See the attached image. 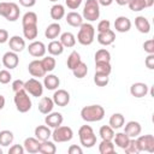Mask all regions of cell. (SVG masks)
Masks as SVG:
<instances>
[{
	"instance_id": "obj_13",
	"label": "cell",
	"mask_w": 154,
	"mask_h": 154,
	"mask_svg": "<svg viewBox=\"0 0 154 154\" xmlns=\"http://www.w3.org/2000/svg\"><path fill=\"white\" fill-rule=\"evenodd\" d=\"M148 91H149V87L142 82H136V83L131 84V87H130V94L137 99L146 96L148 94Z\"/></svg>"
},
{
	"instance_id": "obj_52",
	"label": "cell",
	"mask_w": 154,
	"mask_h": 154,
	"mask_svg": "<svg viewBox=\"0 0 154 154\" xmlns=\"http://www.w3.org/2000/svg\"><path fill=\"white\" fill-rule=\"evenodd\" d=\"M144 64L149 70H153L154 69V54H148L144 60Z\"/></svg>"
},
{
	"instance_id": "obj_39",
	"label": "cell",
	"mask_w": 154,
	"mask_h": 154,
	"mask_svg": "<svg viewBox=\"0 0 154 154\" xmlns=\"http://www.w3.org/2000/svg\"><path fill=\"white\" fill-rule=\"evenodd\" d=\"M72 71V73H73V76L76 77V78H84L85 76H87V73H88V66H87V64L85 63H83V61H81L73 70H71Z\"/></svg>"
},
{
	"instance_id": "obj_16",
	"label": "cell",
	"mask_w": 154,
	"mask_h": 154,
	"mask_svg": "<svg viewBox=\"0 0 154 154\" xmlns=\"http://www.w3.org/2000/svg\"><path fill=\"white\" fill-rule=\"evenodd\" d=\"M114 29L118 32H128L131 29V20L125 16H119L114 20Z\"/></svg>"
},
{
	"instance_id": "obj_55",
	"label": "cell",
	"mask_w": 154,
	"mask_h": 154,
	"mask_svg": "<svg viewBox=\"0 0 154 154\" xmlns=\"http://www.w3.org/2000/svg\"><path fill=\"white\" fill-rule=\"evenodd\" d=\"M19 4L24 7H32L36 4V0H19Z\"/></svg>"
},
{
	"instance_id": "obj_18",
	"label": "cell",
	"mask_w": 154,
	"mask_h": 154,
	"mask_svg": "<svg viewBox=\"0 0 154 154\" xmlns=\"http://www.w3.org/2000/svg\"><path fill=\"white\" fill-rule=\"evenodd\" d=\"M96 38H97V42L100 45H102V46H109V45H112L114 42L116 34H114L113 30L108 29V30H106L103 32H99Z\"/></svg>"
},
{
	"instance_id": "obj_24",
	"label": "cell",
	"mask_w": 154,
	"mask_h": 154,
	"mask_svg": "<svg viewBox=\"0 0 154 154\" xmlns=\"http://www.w3.org/2000/svg\"><path fill=\"white\" fill-rule=\"evenodd\" d=\"M59 84H60V79H59L58 76L52 75V73L45 76L43 87H45L46 89H48V90H55V89H58Z\"/></svg>"
},
{
	"instance_id": "obj_43",
	"label": "cell",
	"mask_w": 154,
	"mask_h": 154,
	"mask_svg": "<svg viewBox=\"0 0 154 154\" xmlns=\"http://www.w3.org/2000/svg\"><path fill=\"white\" fill-rule=\"evenodd\" d=\"M124 152L126 154H138L140 153V148L137 146V141L136 138H130L128 146L124 148Z\"/></svg>"
},
{
	"instance_id": "obj_26",
	"label": "cell",
	"mask_w": 154,
	"mask_h": 154,
	"mask_svg": "<svg viewBox=\"0 0 154 154\" xmlns=\"http://www.w3.org/2000/svg\"><path fill=\"white\" fill-rule=\"evenodd\" d=\"M47 51H48V53H49L51 55L58 57V55L63 54V52H64V46L61 45L60 41H58V40H52V41L48 43Z\"/></svg>"
},
{
	"instance_id": "obj_4",
	"label": "cell",
	"mask_w": 154,
	"mask_h": 154,
	"mask_svg": "<svg viewBox=\"0 0 154 154\" xmlns=\"http://www.w3.org/2000/svg\"><path fill=\"white\" fill-rule=\"evenodd\" d=\"M13 101H14V105H16V108L18 112L20 113H26L31 109V100H30V96L29 94L25 91V89H22L17 93H14V97H13Z\"/></svg>"
},
{
	"instance_id": "obj_11",
	"label": "cell",
	"mask_w": 154,
	"mask_h": 154,
	"mask_svg": "<svg viewBox=\"0 0 154 154\" xmlns=\"http://www.w3.org/2000/svg\"><path fill=\"white\" fill-rule=\"evenodd\" d=\"M19 63V58H18V54L13 51H8L6 52L4 55H2V64L6 69L8 70H13L17 67Z\"/></svg>"
},
{
	"instance_id": "obj_10",
	"label": "cell",
	"mask_w": 154,
	"mask_h": 154,
	"mask_svg": "<svg viewBox=\"0 0 154 154\" xmlns=\"http://www.w3.org/2000/svg\"><path fill=\"white\" fill-rule=\"evenodd\" d=\"M52 99H53L54 105L60 106V107H65L70 102V94L65 89H58V90L54 91Z\"/></svg>"
},
{
	"instance_id": "obj_35",
	"label": "cell",
	"mask_w": 154,
	"mask_h": 154,
	"mask_svg": "<svg viewBox=\"0 0 154 154\" xmlns=\"http://www.w3.org/2000/svg\"><path fill=\"white\" fill-rule=\"evenodd\" d=\"M95 63H109L111 61V53L106 48H101L96 51L95 55Z\"/></svg>"
},
{
	"instance_id": "obj_45",
	"label": "cell",
	"mask_w": 154,
	"mask_h": 154,
	"mask_svg": "<svg viewBox=\"0 0 154 154\" xmlns=\"http://www.w3.org/2000/svg\"><path fill=\"white\" fill-rule=\"evenodd\" d=\"M128 6H129V8H130L131 11H134V12H140V11H142V10L146 8L143 0H130V1L128 2Z\"/></svg>"
},
{
	"instance_id": "obj_40",
	"label": "cell",
	"mask_w": 154,
	"mask_h": 154,
	"mask_svg": "<svg viewBox=\"0 0 154 154\" xmlns=\"http://www.w3.org/2000/svg\"><path fill=\"white\" fill-rule=\"evenodd\" d=\"M112 72V66L109 63H95V73L109 76Z\"/></svg>"
},
{
	"instance_id": "obj_7",
	"label": "cell",
	"mask_w": 154,
	"mask_h": 154,
	"mask_svg": "<svg viewBox=\"0 0 154 154\" xmlns=\"http://www.w3.org/2000/svg\"><path fill=\"white\" fill-rule=\"evenodd\" d=\"M24 89L28 94L35 97L42 96L43 94V84L36 78H29L26 82H24Z\"/></svg>"
},
{
	"instance_id": "obj_44",
	"label": "cell",
	"mask_w": 154,
	"mask_h": 154,
	"mask_svg": "<svg viewBox=\"0 0 154 154\" xmlns=\"http://www.w3.org/2000/svg\"><path fill=\"white\" fill-rule=\"evenodd\" d=\"M109 82V76L107 75H101V73H95L94 75V83L97 87H106Z\"/></svg>"
},
{
	"instance_id": "obj_42",
	"label": "cell",
	"mask_w": 154,
	"mask_h": 154,
	"mask_svg": "<svg viewBox=\"0 0 154 154\" xmlns=\"http://www.w3.org/2000/svg\"><path fill=\"white\" fill-rule=\"evenodd\" d=\"M42 63V66L45 67L46 72H51L55 69V65H57V61L55 59L53 58V55H48V57H43V59L41 60Z\"/></svg>"
},
{
	"instance_id": "obj_38",
	"label": "cell",
	"mask_w": 154,
	"mask_h": 154,
	"mask_svg": "<svg viewBox=\"0 0 154 154\" xmlns=\"http://www.w3.org/2000/svg\"><path fill=\"white\" fill-rule=\"evenodd\" d=\"M99 152H100V154H111V153H114V143L112 141L102 140L101 143L99 144Z\"/></svg>"
},
{
	"instance_id": "obj_22",
	"label": "cell",
	"mask_w": 154,
	"mask_h": 154,
	"mask_svg": "<svg viewBox=\"0 0 154 154\" xmlns=\"http://www.w3.org/2000/svg\"><path fill=\"white\" fill-rule=\"evenodd\" d=\"M34 134H35V137L40 142L49 140V137L52 136V131H51L49 126H47V125H38V126H36Z\"/></svg>"
},
{
	"instance_id": "obj_17",
	"label": "cell",
	"mask_w": 154,
	"mask_h": 154,
	"mask_svg": "<svg viewBox=\"0 0 154 154\" xmlns=\"http://www.w3.org/2000/svg\"><path fill=\"white\" fill-rule=\"evenodd\" d=\"M8 47L11 51L19 53L25 48V40L18 35H14V36L8 38Z\"/></svg>"
},
{
	"instance_id": "obj_14",
	"label": "cell",
	"mask_w": 154,
	"mask_h": 154,
	"mask_svg": "<svg viewBox=\"0 0 154 154\" xmlns=\"http://www.w3.org/2000/svg\"><path fill=\"white\" fill-rule=\"evenodd\" d=\"M142 131V128H141V124L138 122H135V120H130L125 124L124 126V132L130 137V138H136Z\"/></svg>"
},
{
	"instance_id": "obj_5",
	"label": "cell",
	"mask_w": 154,
	"mask_h": 154,
	"mask_svg": "<svg viewBox=\"0 0 154 154\" xmlns=\"http://www.w3.org/2000/svg\"><path fill=\"white\" fill-rule=\"evenodd\" d=\"M83 19L88 22H94L100 17V5L97 0H87L83 7Z\"/></svg>"
},
{
	"instance_id": "obj_20",
	"label": "cell",
	"mask_w": 154,
	"mask_h": 154,
	"mask_svg": "<svg viewBox=\"0 0 154 154\" xmlns=\"http://www.w3.org/2000/svg\"><path fill=\"white\" fill-rule=\"evenodd\" d=\"M65 17H66V23L69 25L73 26V28H79L83 24V17H82V14H79L76 11L69 12Z\"/></svg>"
},
{
	"instance_id": "obj_31",
	"label": "cell",
	"mask_w": 154,
	"mask_h": 154,
	"mask_svg": "<svg viewBox=\"0 0 154 154\" xmlns=\"http://www.w3.org/2000/svg\"><path fill=\"white\" fill-rule=\"evenodd\" d=\"M38 34V29H37V24L34 25H23V35L26 40L34 41L37 37Z\"/></svg>"
},
{
	"instance_id": "obj_2",
	"label": "cell",
	"mask_w": 154,
	"mask_h": 154,
	"mask_svg": "<svg viewBox=\"0 0 154 154\" xmlns=\"http://www.w3.org/2000/svg\"><path fill=\"white\" fill-rule=\"evenodd\" d=\"M94 37H95V28L90 23H83L79 26L77 34V41L82 46H90L94 42Z\"/></svg>"
},
{
	"instance_id": "obj_48",
	"label": "cell",
	"mask_w": 154,
	"mask_h": 154,
	"mask_svg": "<svg viewBox=\"0 0 154 154\" xmlns=\"http://www.w3.org/2000/svg\"><path fill=\"white\" fill-rule=\"evenodd\" d=\"M143 49L148 54H154V40H147L143 43Z\"/></svg>"
},
{
	"instance_id": "obj_19",
	"label": "cell",
	"mask_w": 154,
	"mask_h": 154,
	"mask_svg": "<svg viewBox=\"0 0 154 154\" xmlns=\"http://www.w3.org/2000/svg\"><path fill=\"white\" fill-rule=\"evenodd\" d=\"M40 141L36 138V137H26L24 140V143H23V147L25 149V152L30 153V154H35V153H38V148H40Z\"/></svg>"
},
{
	"instance_id": "obj_47",
	"label": "cell",
	"mask_w": 154,
	"mask_h": 154,
	"mask_svg": "<svg viewBox=\"0 0 154 154\" xmlns=\"http://www.w3.org/2000/svg\"><path fill=\"white\" fill-rule=\"evenodd\" d=\"M108 29H111V22H109L108 19H102V20H100L99 24H97V28H96L97 32H103V31H106V30H108Z\"/></svg>"
},
{
	"instance_id": "obj_49",
	"label": "cell",
	"mask_w": 154,
	"mask_h": 154,
	"mask_svg": "<svg viewBox=\"0 0 154 154\" xmlns=\"http://www.w3.org/2000/svg\"><path fill=\"white\" fill-rule=\"evenodd\" d=\"M25 152L24 147L20 144H13L12 147H10L8 149V154H23Z\"/></svg>"
},
{
	"instance_id": "obj_61",
	"label": "cell",
	"mask_w": 154,
	"mask_h": 154,
	"mask_svg": "<svg viewBox=\"0 0 154 154\" xmlns=\"http://www.w3.org/2000/svg\"><path fill=\"white\" fill-rule=\"evenodd\" d=\"M0 154H2V149L1 148H0Z\"/></svg>"
},
{
	"instance_id": "obj_32",
	"label": "cell",
	"mask_w": 154,
	"mask_h": 154,
	"mask_svg": "<svg viewBox=\"0 0 154 154\" xmlns=\"http://www.w3.org/2000/svg\"><path fill=\"white\" fill-rule=\"evenodd\" d=\"M55 152H57V147H55L54 142H52L49 140H46V141H42L40 143L38 153H41V154H54Z\"/></svg>"
},
{
	"instance_id": "obj_60",
	"label": "cell",
	"mask_w": 154,
	"mask_h": 154,
	"mask_svg": "<svg viewBox=\"0 0 154 154\" xmlns=\"http://www.w3.org/2000/svg\"><path fill=\"white\" fill-rule=\"evenodd\" d=\"M49 1H52V2H55V1H58V0H49Z\"/></svg>"
},
{
	"instance_id": "obj_23",
	"label": "cell",
	"mask_w": 154,
	"mask_h": 154,
	"mask_svg": "<svg viewBox=\"0 0 154 154\" xmlns=\"http://www.w3.org/2000/svg\"><path fill=\"white\" fill-rule=\"evenodd\" d=\"M53 107H54L53 99H51L48 96H43L38 102V111L42 114H48L49 112L53 111Z\"/></svg>"
},
{
	"instance_id": "obj_50",
	"label": "cell",
	"mask_w": 154,
	"mask_h": 154,
	"mask_svg": "<svg viewBox=\"0 0 154 154\" xmlns=\"http://www.w3.org/2000/svg\"><path fill=\"white\" fill-rule=\"evenodd\" d=\"M82 1L83 0H65V4L70 10H77L81 6Z\"/></svg>"
},
{
	"instance_id": "obj_59",
	"label": "cell",
	"mask_w": 154,
	"mask_h": 154,
	"mask_svg": "<svg viewBox=\"0 0 154 154\" xmlns=\"http://www.w3.org/2000/svg\"><path fill=\"white\" fill-rule=\"evenodd\" d=\"M5 102H6V101H5V97H4V96L0 94V111H1V109L5 107Z\"/></svg>"
},
{
	"instance_id": "obj_51",
	"label": "cell",
	"mask_w": 154,
	"mask_h": 154,
	"mask_svg": "<svg viewBox=\"0 0 154 154\" xmlns=\"http://www.w3.org/2000/svg\"><path fill=\"white\" fill-rule=\"evenodd\" d=\"M22 89H24V82L22 79H16V81L12 82V90L14 93H17Z\"/></svg>"
},
{
	"instance_id": "obj_29",
	"label": "cell",
	"mask_w": 154,
	"mask_h": 154,
	"mask_svg": "<svg viewBox=\"0 0 154 154\" xmlns=\"http://www.w3.org/2000/svg\"><path fill=\"white\" fill-rule=\"evenodd\" d=\"M108 123H109V126H111L113 130L120 129V128H123V125L125 124V118H124V116H123L122 113H113V114L111 116Z\"/></svg>"
},
{
	"instance_id": "obj_15",
	"label": "cell",
	"mask_w": 154,
	"mask_h": 154,
	"mask_svg": "<svg viewBox=\"0 0 154 154\" xmlns=\"http://www.w3.org/2000/svg\"><path fill=\"white\" fill-rule=\"evenodd\" d=\"M63 120H64L63 114L59 113V112H49L46 116V118H45L46 125L49 126V128H53V129L54 128H58L59 125H61L63 124Z\"/></svg>"
},
{
	"instance_id": "obj_34",
	"label": "cell",
	"mask_w": 154,
	"mask_h": 154,
	"mask_svg": "<svg viewBox=\"0 0 154 154\" xmlns=\"http://www.w3.org/2000/svg\"><path fill=\"white\" fill-rule=\"evenodd\" d=\"M81 55L77 51H72L70 53V55L67 57V60H66V65H67V69L70 70H73L79 63H81Z\"/></svg>"
},
{
	"instance_id": "obj_53",
	"label": "cell",
	"mask_w": 154,
	"mask_h": 154,
	"mask_svg": "<svg viewBox=\"0 0 154 154\" xmlns=\"http://www.w3.org/2000/svg\"><path fill=\"white\" fill-rule=\"evenodd\" d=\"M67 152H69V154H82L83 153V149L79 146H77V144H71L69 147Z\"/></svg>"
},
{
	"instance_id": "obj_21",
	"label": "cell",
	"mask_w": 154,
	"mask_h": 154,
	"mask_svg": "<svg viewBox=\"0 0 154 154\" xmlns=\"http://www.w3.org/2000/svg\"><path fill=\"white\" fill-rule=\"evenodd\" d=\"M135 26L141 34H148L150 31V23L144 16H137L135 18Z\"/></svg>"
},
{
	"instance_id": "obj_9",
	"label": "cell",
	"mask_w": 154,
	"mask_h": 154,
	"mask_svg": "<svg viewBox=\"0 0 154 154\" xmlns=\"http://www.w3.org/2000/svg\"><path fill=\"white\" fill-rule=\"evenodd\" d=\"M46 51H47V47L41 41H32L28 46L29 54L32 55V57H35V58H42V57H45Z\"/></svg>"
},
{
	"instance_id": "obj_46",
	"label": "cell",
	"mask_w": 154,
	"mask_h": 154,
	"mask_svg": "<svg viewBox=\"0 0 154 154\" xmlns=\"http://www.w3.org/2000/svg\"><path fill=\"white\" fill-rule=\"evenodd\" d=\"M12 79V75L8 70H0V83L1 84H7Z\"/></svg>"
},
{
	"instance_id": "obj_30",
	"label": "cell",
	"mask_w": 154,
	"mask_h": 154,
	"mask_svg": "<svg viewBox=\"0 0 154 154\" xmlns=\"http://www.w3.org/2000/svg\"><path fill=\"white\" fill-rule=\"evenodd\" d=\"M60 42H61V45L64 46V48L66 47V48H71V47H73L75 45H76V37H75V35L72 34V32H70V31H66V32H63L61 35H60V40H59Z\"/></svg>"
},
{
	"instance_id": "obj_56",
	"label": "cell",
	"mask_w": 154,
	"mask_h": 154,
	"mask_svg": "<svg viewBox=\"0 0 154 154\" xmlns=\"http://www.w3.org/2000/svg\"><path fill=\"white\" fill-rule=\"evenodd\" d=\"M114 0H97V2H99V5H101V6H109V5H112V2H113Z\"/></svg>"
},
{
	"instance_id": "obj_57",
	"label": "cell",
	"mask_w": 154,
	"mask_h": 154,
	"mask_svg": "<svg viewBox=\"0 0 154 154\" xmlns=\"http://www.w3.org/2000/svg\"><path fill=\"white\" fill-rule=\"evenodd\" d=\"M143 2H144V6H146V8H148V7H152V6L154 5V0H143Z\"/></svg>"
},
{
	"instance_id": "obj_37",
	"label": "cell",
	"mask_w": 154,
	"mask_h": 154,
	"mask_svg": "<svg viewBox=\"0 0 154 154\" xmlns=\"http://www.w3.org/2000/svg\"><path fill=\"white\" fill-rule=\"evenodd\" d=\"M99 135L101 137V140H107V141H112L114 137V130L109 126V125H102L99 130Z\"/></svg>"
},
{
	"instance_id": "obj_27",
	"label": "cell",
	"mask_w": 154,
	"mask_h": 154,
	"mask_svg": "<svg viewBox=\"0 0 154 154\" xmlns=\"http://www.w3.org/2000/svg\"><path fill=\"white\" fill-rule=\"evenodd\" d=\"M19 14H20L19 6L16 2H10V7H8V11H7L5 18L8 22H16L19 18Z\"/></svg>"
},
{
	"instance_id": "obj_41",
	"label": "cell",
	"mask_w": 154,
	"mask_h": 154,
	"mask_svg": "<svg viewBox=\"0 0 154 154\" xmlns=\"http://www.w3.org/2000/svg\"><path fill=\"white\" fill-rule=\"evenodd\" d=\"M37 14L32 11L26 12L22 18V25H34L37 24Z\"/></svg>"
},
{
	"instance_id": "obj_6",
	"label": "cell",
	"mask_w": 154,
	"mask_h": 154,
	"mask_svg": "<svg viewBox=\"0 0 154 154\" xmlns=\"http://www.w3.org/2000/svg\"><path fill=\"white\" fill-rule=\"evenodd\" d=\"M54 142L57 143H63V142H69L72 140L73 137V131L70 126H65V125H59L58 128H54V130L52 131V136Z\"/></svg>"
},
{
	"instance_id": "obj_33",
	"label": "cell",
	"mask_w": 154,
	"mask_h": 154,
	"mask_svg": "<svg viewBox=\"0 0 154 154\" xmlns=\"http://www.w3.org/2000/svg\"><path fill=\"white\" fill-rule=\"evenodd\" d=\"M113 140H114V144H116L117 147L124 149V148L128 146V143H129V141H130V137H129L125 132H117V134H114Z\"/></svg>"
},
{
	"instance_id": "obj_3",
	"label": "cell",
	"mask_w": 154,
	"mask_h": 154,
	"mask_svg": "<svg viewBox=\"0 0 154 154\" xmlns=\"http://www.w3.org/2000/svg\"><path fill=\"white\" fill-rule=\"evenodd\" d=\"M78 137L84 148H93L96 144V135L90 125H82L78 129Z\"/></svg>"
},
{
	"instance_id": "obj_28",
	"label": "cell",
	"mask_w": 154,
	"mask_h": 154,
	"mask_svg": "<svg viewBox=\"0 0 154 154\" xmlns=\"http://www.w3.org/2000/svg\"><path fill=\"white\" fill-rule=\"evenodd\" d=\"M49 14H51V18L54 19V20H60L61 18L65 17V7L60 4H55L51 7V11H49Z\"/></svg>"
},
{
	"instance_id": "obj_54",
	"label": "cell",
	"mask_w": 154,
	"mask_h": 154,
	"mask_svg": "<svg viewBox=\"0 0 154 154\" xmlns=\"http://www.w3.org/2000/svg\"><path fill=\"white\" fill-rule=\"evenodd\" d=\"M8 41V32L5 29H0V43H5Z\"/></svg>"
},
{
	"instance_id": "obj_25",
	"label": "cell",
	"mask_w": 154,
	"mask_h": 154,
	"mask_svg": "<svg viewBox=\"0 0 154 154\" xmlns=\"http://www.w3.org/2000/svg\"><path fill=\"white\" fill-rule=\"evenodd\" d=\"M60 32H61V26H60V24H59V23H52V24H49V25L46 28V30H45V36H46L47 38H49V40H54V38H57V37L60 35Z\"/></svg>"
},
{
	"instance_id": "obj_36",
	"label": "cell",
	"mask_w": 154,
	"mask_h": 154,
	"mask_svg": "<svg viewBox=\"0 0 154 154\" xmlns=\"http://www.w3.org/2000/svg\"><path fill=\"white\" fill-rule=\"evenodd\" d=\"M14 140V136H13V132L10 131V130H2L0 131V144L2 147H7L10 146Z\"/></svg>"
},
{
	"instance_id": "obj_58",
	"label": "cell",
	"mask_w": 154,
	"mask_h": 154,
	"mask_svg": "<svg viewBox=\"0 0 154 154\" xmlns=\"http://www.w3.org/2000/svg\"><path fill=\"white\" fill-rule=\"evenodd\" d=\"M129 1H130V0H116V2H117L119 6H125V5H128Z\"/></svg>"
},
{
	"instance_id": "obj_8",
	"label": "cell",
	"mask_w": 154,
	"mask_h": 154,
	"mask_svg": "<svg viewBox=\"0 0 154 154\" xmlns=\"http://www.w3.org/2000/svg\"><path fill=\"white\" fill-rule=\"evenodd\" d=\"M137 146L140 148V152H148L153 153L154 152V136L153 135H142L136 137Z\"/></svg>"
},
{
	"instance_id": "obj_1",
	"label": "cell",
	"mask_w": 154,
	"mask_h": 154,
	"mask_svg": "<svg viewBox=\"0 0 154 154\" xmlns=\"http://www.w3.org/2000/svg\"><path fill=\"white\" fill-rule=\"evenodd\" d=\"M81 117L87 123L100 122L105 117V108L101 105H89L81 109Z\"/></svg>"
},
{
	"instance_id": "obj_12",
	"label": "cell",
	"mask_w": 154,
	"mask_h": 154,
	"mask_svg": "<svg viewBox=\"0 0 154 154\" xmlns=\"http://www.w3.org/2000/svg\"><path fill=\"white\" fill-rule=\"evenodd\" d=\"M28 71H29V73L32 76V77H45L46 76V70H45V67L42 66V63H41V60H37V59H35V60H32V61H30L29 63V65H28Z\"/></svg>"
}]
</instances>
